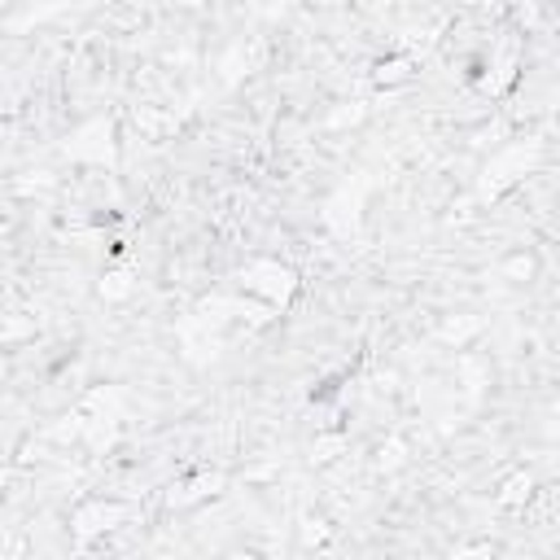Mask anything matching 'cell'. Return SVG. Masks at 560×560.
I'll list each match as a JSON object with an SVG mask.
<instances>
[{"instance_id":"obj_12","label":"cell","mask_w":560,"mask_h":560,"mask_svg":"<svg viewBox=\"0 0 560 560\" xmlns=\"http://www.w3.org/2000/svg\"><path fill=\"white\" fill-rule=\"evenodd\" d=\"M477 332H481V315H472V311L451 315V319H442V328H438V337H442L446 346H455V350H464Z\"/></svg>"},{"instance_id":"obj_4","label":"cell","mask_w":560,"mask_h":560,"mask_svg":"<svg viewBox=\"0 0 560 560\" xmlns=\"http://www.w3.org/2000/svg\"><path fill=\"white\" fill-rule=\"evenodd\" d=\"M61 158L74 166H96V171H118V118L114 114H92L83 118L66 140Z\"/></svg>"},{"instance_id":"obj_14","label":"cell","mask_w":560,"mask_h":560,"mask_svg":"<svg viewBox=\"0 0 560 560\" xmlns=\"http://www.w3.org/2000/svg\"><path fill=\"white\" fill-rule=\"evenodd\" d=\"M96 293H101V302H127V298L136 293V280H131V271L114 267V271H105V276L96 280Z\"/></svg>"},{"instance_id":"obj_10","label":"cell","mask_w":560,"mask_h":560,"mask_svg":"<svg viewBox=\"0 0 560 560\" xmlns=\"http://www.w3.org/2000/svg\"><path fill=\"white\" fill-rule=\"evenodd\" d=\"M411 74H416V57H411V52H389V57H381V61L372 66V83L385 88V92L411 83Z\"/></svg>"},{"instance_id":"obj_11","label":"cell","mask_w":560,"mask_h":560,"mask_svg":"<svg viewBox=\"0 0 560 560\" xmlns=\"http://www.w3.org/2000/svg\"><path fill=\"white\" fill-rule=\"evenodd\" d=\"M258 57H262V39L236 44V48L223 57V83H236V79H245V74L258 66Z\"/></svg>"},{"instance_id":"obj_16","label":"cell","mask_w":560,"mask_h":560,"mask_svg":"<svg viewBox=\"0 0 560 560\" xmlns=\"http://www.w3.org/2000/svg\"><path fill=\"white\" fill-rule=\"evenodd\" d=\"M398 464H407V446H402L398 438L381 442V451H376V468H381V472H389V468H398Z\"/></svg>"},{"instance_id":"obj_15","label":"cell","mask_w":560,"mask_h":560,"mask_svg":"<svg viewBox=\"0 0 560 560\" xmlns=\"http://www.w3.org/2000/svg\"><path fill=\"white\" fill-rule=\"evenodd\" d=\"M346 446H350V442H346V433H319V438L311 442V455H306V459H311L315 468H324V464H332Z\"/></svg>"},{"instance_id":"obj_2","label":"cell","mask_w":560,"mask_h":560,"mask_svg":"<svg viewBox=\"0 0 560 560\" xmlns=\"http://www.w3.org/2000/svg\"><path fill=\"white\" fill-rule=\"evenodd\" d=\"M542 158H547V140L542 136H516V140L499 144L477 171V201L481 206L503 201L512 188H521L529 175H538Z\"/></svg>"},{"instance_id":"obj_5","label":"cell","mask_w":560,"mask_h":560,"mask_svg":"<svg viewBox=\"0 0 560 560\" xmlns=\"http://www.w3.org/2000/svg\"><path fill=\"white\" fill-rule=\"evenodd\" d=\"M368 192H372V175H368V171L346 175V179L328 192V201H324V210H319L324 232H328V236H337V241H354V236H359V228H363Z\"/></svg>"},{"instance_id":"obj_1","label":"cell","mask_w":560,"mask_h":560,"mask_svg":"<svg viewBox=\"0 0 560 560\" xmlns=\"http://www.w3.org/2000/svg\"><path fill=\"white\" fill-rule=\"evenodd\" d=\"M122 424H127V389L105 381V385H92L79 394V402L70 407L66 416V433L88 451V455H109L122 438Z\"/></svg>"},{"instance_id":"obj_18","label":"cell","mask_w":560,"mask_h":560,"mask_svg":"<svg viewBox=\"0 0 560 560\" xmlns=\"http://www.w3.org/2000/svg\"><path fill=\"white\" fill-rule=\"evenodd\" d=\"M490 551V542H477V547H459L455 556H486Z\"/></svg>"},{"instance_id":"obj_6","label":"cell","mask_w":560,"mask_h":560,"mask_svg":"<svg viewBox=\"0 0 560 560\" xmlns=\"http://www.w3.org/2000/svg\"><path fill=\"white\" fill-rule=\"evenodd\" d=\"M136 512H140V508H136L131 499L92 494V499H83V503L70 512V538H74V547L83 551V547H92L96 538H105V534L122 529V525H127Z\"/></svg>"},{"instance_id":"obj_8","label":"cell","mask_w":560,"mask_h":560,"mask_svg":"<svg viewBox=\"0 0 560 560\" xmlns=\"http://www.w3.org/2000/svg\"><path fill=\"white\" fill-rule=\"evenodd\" d=\"M223 486H228L223 468H197V472H188L184 481H175V486H171V508H192V503H206V499H214Z\"/></svg>"},{"instance_id":"obj_3","label":"cell","mask_w":560,"mask_h":560,"mask_svg":"<svg viewBox=\"0 0 560 560\" xmlns=\"http://www.w3.org/2000/svg\"><path fill=\"white\" fill-rule=\"evenodd\" d=\"M232 289L245 293V298H254V302H262L267 311L284 315V311L298 302L302 276H298V267H289V262L262 254V258H245V262L232 271Z\"/></svg>"},{"instance_id":"obj_13","label":"cell","mask_w":560,"mask_h":560,"mask_svg":"<svg viewBox=\"0 0 560 560\" xmlns=\"http://www.w3.org/2000/svg\"><path fill=\"white\" fill-rule=\"evenodd\" d=\"M499 276L512 280V284L534 280V276H538V254H534V249H516V254H508V258L499 262Z\"/></svg>"},{"instance_id":"obj_9","label":"cell","mask_w":560,"mask_h":560,"mask_svg":"<svg viewBox=\"0 0 560 560\" xmlns=\"http://www.w3.org/2000/svg\"><path fill=\"white\" fill-rule=\"evenodd\" d=\"M534 486H538V477H534L529 468H516V472H508V477L499 481L494 503H499L503 512H521V508L534 499Z\"/></svg>"},{"instance_id":"obj_7","label":"cell","mask_w":560,"mask_h":560,"mask_svg":"<svg viewBox=\"0 0 560 560\" xmlns=\"http://www.w3.org/2000/svg\"><path fill=\"white\" fill-rule=\"evenodd\" d=\"M521 66H525V57H521V39H516L512 31H503V35L490 44L486 61L477 66L472 88H477L481 96H508V92L521 83Z\"/></svg>"},{"instance_id":"obj_17","label":"cell","mask_w":560,"mask_h":560,"mask_svg":"<svg viewBox=\"0 0 560 560\" xmlns=\"http://www.w3.org/2000/svg\"><path fill=\"white\" fill-rule=\"evenodd\" d=\"M302 4H311V9H341V4H350V0H302Z\"/></svg>"}]
</instances>
